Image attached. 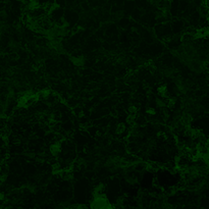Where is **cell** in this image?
<instances>
[{
	"instance_id": "cell-1",
	"label": "cell",
	"mask_w": 209,
	"mask_h": 209,
	"mask_svg": "<svg viewBox=\"0 0 209 209\" xmlns=\"http://www.w3.org/2000/svg\"><path fill=\"white\" fill-rule=\"evenodd\" d=\"M92 207H96V208H104V207H108L107 200L105 199V198L103 197V196H101V195H97L96 199L93 201V204H92Z\"/></svg>"
}]
</instances>
